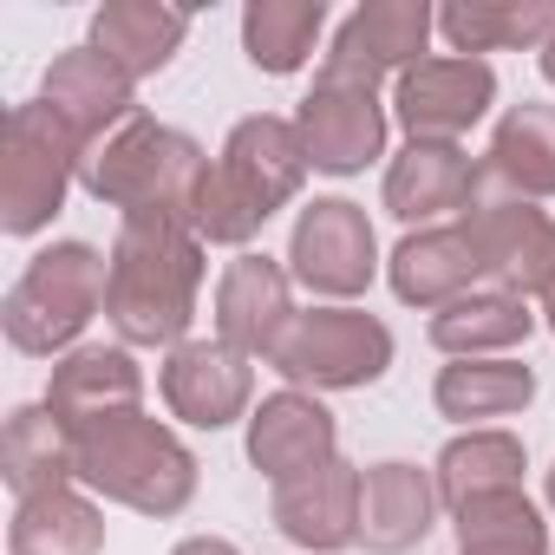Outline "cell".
<instances>
[{"mask_svg": "<svg viewBox=\"0 0 555 555\" xmlns=\"http://www.w3.org/2000/svg\"><path fill=\"white\" fill-rule=\"evenodd\" d=\"M112 288H105V327L131 353H170L190 340L209 248L190 222H118L112 235Z\"/></svg>", "mask_w": 555, "mask_h": 555, "instance_id": "6da1fadb", "label": "cell"}, {"mask_svg": "<svg viewBox=\"0 0 555 555\" xmlns=\"http://www.w3.org/2000/svg\"><path fill=\"white\" fill-rule=\"evenodd\" d=\"M314 164H308V144L295 131V118L282 112H248L229 125L216 164H209V183L196 196V216L190 229L203 235V248H229V255H248L255 235L301 203Z\"/></svg>", "mask_w": 555, "mask_h": 555, "instance_id": "7a4b0ae2", "label": "cell"}, {"mask_svg": "<svg viewBox=\"0 0 555 555\" xmlns=\"http://www.w3.org/2000/svg\"><path fill=\"white\" fill-rule=\"evenodd\" d=\"M112 255L99 242L60 235L21 261V274L0 295V334L21 360H66L86 347L92 321H105Z\"/></svg>", "mask_w": 555, "mask_h": 555, "instance_id": "3957f363", "label": "cell"}, {"mask_svg": "<svg viewBox=\"0 0 555 555\" xmlns=\"http://www.w3.org/2000/svg\"><path fill=\"white\" fill-rule=\"evenodd\" d=\"M209 151L164 118H131L125 131H112L99 151H86V177L79 190L99 209H118V222H190L196 196L209 183Z\"/></svg>", "mask_w": 555, "mask_h": 555, "instance_id": "277c9868", "label": "cell"}, {"mask_svg": "<svg viewBox=\"0 0 555 555\" xmlns=\"http://www.w3.org/2000/svg\"><path fill=\"white\" fill-rule=\"evenodd\" d=\"M73 464H79V490H92L99 503H118L131 516H151V522L183 516L203 483V464L183 444V431L151 412H125L99 431H79Z\"/></svg>", "mask_w": 555, "mask_h": 555, "instance_id": "5b68a950", "label": "cell"}, {"mask_svg": "<svg viewBox=\"0 0 555 555\" xmlns=\"http://www.w3.org/2000/svg\"><path fill=\"white\" fill-rule=\"evenodd\" d=\"M86 177V144L60 125L47 99H21L0 131V235L34 242L60 222L66 196Z\"/></svg>", "mask_w": 555, "mask_h": 555, "instance_id": "8992f818", "label": "cell"}, {"mask_svg": "<svg viewBox=\"0 0 555 555\" xmlns=\"http://www.w3.org/2000/svg\"><path fill=\"white\" fill-rule=\"evenodd\" d=\"M392 360H399V340H392V327H386L379 314L314 301V308H301V314L288 321V334L274 340V353H268L261 366L282 373V386H301V392L334 399V392H366V386H379V379L392 373Z\"/></svg>", "mask_w": 555, "mask_h": 555, "instance_id": "52a82bcc", "label": "cell"}, {"mask_svg": "<svg viewBox=\"0 0 555 555\" xmlns=\"http://www.w3.org/2000/svg\"><path fill=\"white\" fill-rule=\"evenodd\" d=\"M295 131L321 177H366L373 164L392 157V92L340 60H321L314 86L295 105Z\"/></svg>", "mask_w": 555, "mask_h": 555, "instance_id": "ba28073f", "label": "cell"}, {"mask_svg": "<svg viewBox=\"0 0 555 555\" xmlns=\"http://www.w3.org/2000/svg\"><path fill=\"white\" fill-rule=\"evenodd\" d=\"M282 261L295 274V288H308L327 308H360V295L386 274L379 229H373L366 203H353V196H314V203H301Z\"/></svg>", "mask_w": 555, "mask_h": 555, "instance_id": "9c48e42d", "label": "cell"}, {"mask_svg": "<svg viewBox=\"0 0 555 555\" xmlns=\"http://www.w3.org/2000/svg\"><path fill=\"white\" fill-rule=\"evenodd\" d=\"M457 222L477 242L483 288H503V295H522V301L542 308V295L555 288V216L529 196H509L477 164V196Z\"/></svg>", "mask_w": 555, "mask_h": 555, "instance_id": "30bf717a", "label": "cell"}, {"mask_svg": "<svg viewBox=\"0 0 555 555\" xmlns=\"http://www.w3.org/2000/svg\"><path fill=\"white\" fill-rule=\"evenodd\" d=\"M496 112V66L464 53H431L392 79V125L405 144H464Z\"/></svg>", "mask_w": 555, "mask_h": 555, "instance_id": "8fae6325", "label": "cell"}, {"mask_svg": "<svg viewBox=\"0 0 555 555\" xmlns=\"http://www.w3.org/2000/svg\"><path fill=\"white\" fill-rule=\"evenodd\" d=\"M157 399L183 431H235L255 412V360L216 334H190L157 360Z\"/></svg>", "mask_w": 555, "mask_h": 555, "instance_id": "7c38bea8", "label": "cell"}, {"mask_svg": "<svg viewBox=\"0 0 555 555\" xmlns=\"http://www.w3.org/2000/svg\"><path fill=\"white\" fill-rule=\"evenodd\" d=\"M242 451H248V470H261L274 490L321 470L340 457V418L321 392H301V386H274L255 399L248 425H242Z\"/></svg>", "mask_w": 555, "mask_h": 555, "instance_id": "4fadbf2b", "label": "cell"}, {"mask_svg": "<svg viewBox=\"0 0 555 555\" xmlns=\"http://www.w3.org/2000/svg\"><path fill=\"white\" fill-rule=\"evenodd\" d=\"M295 314L301 308H295V274H288V261H274L261 248L222 261L216 295H209V334L216 340H229L248 360H268Z\"/></svg>", "mask_w": 555, "mask_h": 555, "instance_id": "5bb4252c", "label": "cell"}, {"mask_svg": "<svg viewBox=\"0 0 555 555\" xmlns=\"http://www.w3.org/2000/svg\"><path fill=\"white\" fill-rule=\"evenodd\" d=\"M144 392H151V379H144V366H138L131 347L86 340L79 353H66V360L47 366V392L40 399L79 438V431H99V425H112L125 412H144Z\"/></svg>", "mask_w": 555, "mask_h": 555, "instance_id": "9a60e30c", "label": "cell"}, {"mask_svg": "<svg viewBox=\"0 0 555 555\" xmlns=\"http://www.w3.org/2000/svg\"><path fill=\"white\" fill-rule=\"evenodd\" d=\"M40 99L60 112V125L86 144V151H99L112 131H125L131 118H144V105H138V79L131 73H118L99 47H66V53H53V66L40 73Z\"/></svg>", "mask_w": 555, "mask_h": 555, "instance_id": "2e32d148", "label": "cell"}, {"mask_svg": "<svg viewBox=\"0 0 555 555\" xmlns=\"http://www.w3.org/2000/svg\"><path fill=\"white\" fill-rule=\"evenodd\" d=\"M477 164L464 144H399L379 170V209L405 229L457 222L477 196Z\"/></svg>", "mask_w": 555, "mask_h": 555, "instance_id": "e0dca14e", "label": "cell"}, {"mask_svg": "<svg viewBox=\"0 0 555 555\" xmlns=\"http://www.w3.org/2000/svg\"><path fill=\"white\" fill-rule=\"evenodd\" d=\"M431 40H438V8L431 0H360V8L334 27L327 40V60L379 79L392 92L399 73H412L418 60H431Z\"/></svg>", "mask_w": 555, "mask_h": 555, "instance_id": "ac0fdd59", "label": "cell"}, {"mask_svg": "<svg viewBox=\"0 0 555 555\" xmlns=\"http://www.w3.org/2000/svg\"><path fill=\"white\" fill-rule=\"evenodd\" d=\"M444 516L438 477L418 457H379L360 470V548L366 555H412Z\"/></svg>", "mask_w": 555, "mask_h": 555, "instance_id": "d6986e66", "label": "cell"}, {"mask_svg": "<svg viewBox=\"0 0 555 555\" xmlns=\"http://www.w3.org/2000/svg\"><path fill=\"white\" fill-rule=\"evenodd\" d=\"M386 288L399 308L418 314H444L451 301L483 288V261L477 242L464 235V222H438V229H405L386 255Z\"/></svg>", "mask_w": 555, "mask_h": 555, "instance_id": "ffe728a7", "label": "cell"}, {"mask_svg": "<svg viewBox=\"0 0 555 555\" xmlns=\"http://www.w3.org/2000/svg\"><path fill=\"white\" fill-rule=\"evenodd\" d=\"M360 470L366 464L334 457V464H321V470L274 490L268 516L295 542V555H347V548H360Z\"/></svg>", "mask_w": 555, "mask_h": 555, "instance_id": "44dd1931", "label": "cell"}, {"mask_svg": "<svg viewBox=\"0 0 555 555\" xmlns=\"http://www.w3.org/2000/svg\"><path fill=\"white\" fill-rule=\"evenodd\" d=\"M542 379L529 360H444L431 379V412L457 431L477 425H509L535 405Z\"/></svg>", "mask_w": 555, "mask_h": 555, "instance_id": "7402d4cb", "label": "cell"}, {"mask_svg": "<svg viewBox=\"0 0 555 555\" xmlns=\"http://www.w3.org/2000/svg\"><path fill=\"white\" fill-rule=\"evenodd\" d=\"M535 327H542V308L535 301L503 295V288H477V295L451 301L444 314H431L425 321V340L444 360H516Z\"/></svg>", "mask_w": 555, "mask_h": 555, "instance_id": "603a6c76", "label": "cell"}, {"mask_svg": "<svg viewBox=\"0 0 555 555\" xmlns=\"http://www.w3.org/2000/svg\"><path fill=\"white\" fill-rule=\"evenodd\" d=\"M183 40H190V8H164V0H105L92 14V27H86V47H99L138 86L170 73Z\"/></svg>", "mask_w": 555, "mask_h": 555, "instance_id": "cb8c5ba5", "label": "cell"}, {"mask_svg": "<svg viewBox=\"0 0 555 555\" xmlns=\"http://www.w3.org/2000/svg\"><path fill=\"white\" fill-rule=\"evenodd\" d=\"M242 60L268 79H295L314 60H327V0H248L242 21Z\"/></svg>", "mask_w": 555, "mask_h": 555, "instance_id": "d4e9b609", "label": "cell"}, {"mask_svg": "<svg viewBox=\"0 0 555 555\" xmlns=\"http://www.w3.org/2000/svg\"><path fill=\"white\" fill-rule=\"evenodd\" d=\"M483 177L503 183L509 196L555 203V99H522L496 112L483 144Z\"/></svg>", "mask_w": 555, "mask_h": 555, "instance_id": "484cf974", "label": "cell"}, {"mask_svg": "<svg viewBox=\"0 0 555 555\" xmlns=\"http://www.w3.org/2000/svg\"><path fill=\"white\" fill-rule=\"evenodd\" d=\"M555 34V0H444L438 40L444 53L490 60V53H542Z\"/></svg>", "mask_w": 555, "mask_h": 555, "instance_id": "4316f807", "label": "cell"}, {"mask_svg": "<svg viewBox=\"0 0 555 555\" xmlns=\"http://www.w3.org/2000/svg\"><path fill=\"white\" fill-rule=\"evenodd\" d=\"M522 470H529V444L509 431V425H477V431H451L431 457V477H438V496H444V516L477 503V496H496V490H522Z\"/></svg>", "mask_w": 555, "mask_h": 555, "instance_id": "83f0119b", "label": "cell"}, {"mask_svg": "<svg viewBox=\"0 0 555 555\" xmlns=\"http://www.w3.org/2000/svg\"><path fill=\"white\" fill-rule=\"evenodd\" d=\"M8 555H105V503L79 483L14 496Z\"/></svg>", "mask_w": 555, "mask_h": 555, "instance_id": "f1b7e54d", "label": "cell"}, {"mask_svg": "<svg viewBox=\"0 0 555 555\" xmlns=\"http://www.w3.org/2000/svg\"><path fill=\"white\" fill-rule=\"evenodd\" d=\"M0 477H8V490H14V496H40V490L79 483L73 431L47 412V399H34V405H14V412H8V425H0Z\"/></svg>", "mask_w": 555, "mask_h": 555, "instance_id": "f546056e", "label": "cell"}, {"mask_svg": "<svg viewBox=\"0 0 555 555\" xmlns=\"http://www.w3.org/2000/svg\"><path fill=\"white\" fill-rule=\"evenodd\" d=\"M451 535L457 548H522V542H548L555 522L529 490H496V496L451 509Z\"/></svg>", "mask_w": 555, "mask_h": 555, "instance_id": "4dcf8cb0", "label": "cell"}, {"mask_svg": "<svg viewBox=\"0 0 555 555\" xmlns=\"http://www.w3.org/2000/svg\"><path fill=\"white\" fill-rule=\"evenodd\" d=\"M170 555H242V548H235L229 535H183Z\"/></svg>", "mask_w": 555, "mask_h": 555, "instance_id": "1f68e13d", "label": "cell"}, {"mask_svg": "<svg viewBox=\"0 0 555 555\" xmlns=\"http://www.w3.org/2000/svg\"><path fill=\"white\" fill-rule=\"evenodd\" d=\"M457 555H555L548 542H522V548H457Z\"/></svg>", "mask_w": 555, "mask_h": 555, "instance_id": "d6a6232c", "label": "cell"}, {"mask_svg": "<svg viewBox=\"0 0 555 555\" xmlns=\"http://www.w3.org/2000/svg\"><path fill=\"white\" fill-rule=\"evenodd\" d=\"M535 73H542V86H548V92H555V34H548V47H542V53H535Z\"/></svg>", "mask_w": 555, "mask_h": 555, "instance_id": "836d02e7", "label": "cell"}, {"mask_svg": "<svg viewBox=\"0 0 555 555\" xmlns=\"http://www.w3.org/2000/svg\"><path fill=\"white\" fill-rule=\"evenodd\" d=\"M542 509H548V522H555V464L542 470Z\"/></svg>", "mask_w": 555, "mask_h": 555, "instance_id": "e575fe53", "label": "cell"}, {"mask_svg": "<svg viewBox=\"0 0 555 555\" xmlns=\"http://www.w3.org/2000/svg\"><path fill=\"white\" fill-rule=\"evenodd\" d=\"M542 327H548V340H555V288L542 295Z\"/></svg>", "mask_w": 555, "mask_h": 555, "instance_id": "d590c367", "label": "cell"}]
</instances>
